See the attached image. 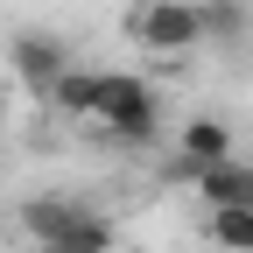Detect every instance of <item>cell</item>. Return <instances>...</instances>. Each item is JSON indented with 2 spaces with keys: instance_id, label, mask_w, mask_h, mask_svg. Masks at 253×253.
<instances>
[{
  "instance_id": "obj_9",
  "label": "cell",
  "mask_w": 253,
  "mask_h": 253,
  "mask_svg": "<svg viewBox=\"0 0 253 253\" xmlns=\"http://www.w3.org/2000/svg\"><path fill=\"white\" fill-rule=\"evenodd\" d=\"M204 232H211L218 253H253V204H225V211H211Z\"/></svg>"
},
{
  "instance_id": "obj_5",
  "label": "cell",
  "mask_w": 253,
  "mask_h": 253,
  "mask_svg": "<svg viewBox=\"0 0 253 253\" xmlns=\"http://www.w3.org/2000/svg\"><path fill=\"white\" fill-rule=\"evenodd\" d=\"M190 190H197L211 211H225V204H253V162H239V155H232V162H211Z\"/></svg>"
},
{
  "instance_id": "obj_11",
  "label": "cell",
  "mask_w": 253,
  "mask_h": 253,
  "mask_svg": "<svg viewBox=\"0 0 253 253\" xmlns=\"http://www.w3.org/2000/svg\"><path fill=\"white\" fill-rule=\"evenodd\" d=\"M0 106H7V91H0Z\"/></svg>"
},
{
  "instance_id": "obj_7",
  "label": "cell",
  "mask_w": 253,
  "mask_h": 253,
  "mask_svg": "<svg viewBox=\"0 0 253 253\" xmlns=\"http://www.w3.org/2000/svg\"><path fill=\"white\" fill-rule=\"evenodd\" d=\"M99 91H106V71H84V63H71V71L56 78L49 106H56L63 120H99Z\"/></svg>"
},
{
  "instance_id": "obj_6",
  "label": "cell",
  "mask_w": 253,
  "mask_h": 253,
  "mask_svg": "<svg viewBox=\"0 0 253 253\" xmlns=\"http://www.w3.org/2000/svg\"><path fill=\"white\" fill-rule=\"evenodd\" d=\"M113 246H120V225H113L106 211H91V204H84L71 225H63V232L42 246V253H113Z\"/></svg>"
},
{
  "instance_id": "obj_4",
  "label": "cell",
  "mask_w": 253,
  "mask_h": 253,
  "mask_svg": "<svg viewBox=\"0 0 253 253\" xmlns=\"http://www.w3.org/2000/svg\"><path fill=\"white\" fill-rule=\"evenodd\" d=\"M211 162H232V126L211 120V113H197V120H183V134H176V169L197 183Z\"/></svg>"
},
{
  "instance_id": "obj_1",
  "label": "cell",
  "mask_w": 253,
  "mask_h": 253,
  "mask_svg": "<svg viewBox=\"0 0 253 253\" xmlns=\"http://www.w3.org/2000/svg\"><path fill=\"white\" fill-rule=\"evenodd\" d=\"M99 126L126 148H148L162 134V99L141 71H106V91H99Z\"/></svg>"
},
{
  "instance_id": "obj_3",
  "label": "cell",
  "mask_w": 253,
  "mask_h": 253,
  "mask_svg": "<svg viewBox=\"0 0 253 253\" xmlns=\"http://www.w3.org/2000/svg\"><path fill=\"white\" fill-rule=\"evenodd\" d=\"M7 71H14L28 91H42V99H49L56 78L71 71V49H63L56 36H42V28H21V36L7 42Z\"/></svg>"
},
{
  "instance_id": "obj_10",
  "label": "cell",
  "mask_w": 253,
  "mask_h": 253,
  "mask_svg": "<svg viewBox=\"0 0 253 253\" xmlns=\"http://www.w3.org/2000/svg\"><path fill=\"white\" fill-rule=\"evenodd\" d=\"M246 28H253L246 0H204V42H239Z\"/></svg>"
},
{
  "instance_id": "obj_2",
  "label": "cell",
  "mask_w": 253,
  "mask_h": 253,
  "mask_svg": "<svg viewBox=\"0 0 253 253\" xmlns=\"http://www.w3.org/2000/svg\"><path fill=\"white\" fill-rule=\"evenodd\" d=\"M126 36L155 56H183L204 42V0H148V7L126 14Z\"/></svg>"
},
{
  "instance_id": "obj_8",
  "label": "cell",
  "mask_w": 253,
  "mask_h": 253,
  "mask_svg": "<svg viewBox=\"0 0 253 253\" xmlns=\"http://www.w3.org/2000/svg\"><path fill=\"white\" fill-rule=\"evenodd\" d=\"M78 211H84L78 197H28V204H21V239H36V253H42V246H49L63 225H71Z\"/></svg>"
}]
</instances>
